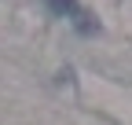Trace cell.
Listing matches in <instances>:
<instances>
[{"instance_id": "6da1fadb", "label": "cell", "mask_w": 132, "mask_h": 125, "mask_svg": "<svg viewBox=\"0 0 132 125\" xmlns=\"http://www.w3.org/2000/svg\"><path fill=\"white\" fill-rule=\"evenodd\" d=\"M48 4H52V11H59V15H70L77 4H73V0H48Z\"/></svg>"}]
</instances>
